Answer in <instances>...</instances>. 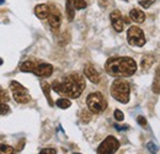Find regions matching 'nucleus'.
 <instances>
[{
	"mask_svg": "<svg viewBox=\"0 0 160 154\" xmlns=\"http://www.w3.org/2000/svg\"><path fill=\"white\" fill-rule=\"evenodd\" d=\"M111 95L121 104H127L131 95V85L124 79H116L111 85Z\"/></svg>",
	"mask_w": 160,
	"mask_h": 154,
	"instance_id": "3",
	"label": "nucleus"
},
{
	"mask_svg": "<svg viewBox=\"0 0 160 154\" xmlns=\"http://www.w3.org/2000/svg\"><path fill=\"white\" fill-rule=\"evenodd\" d=\"M10 91L12 93V97L16 102L19 104H27L30 100H31V96L27 91V89L25 86H22L19 81H11L10 83V86H9Z\"/></svg>",
	"mask_w": 160,
	"mask_h": 154,
	"instance_id": "5",
	"label": "nucleus"
},
{
	"mask_svg": "<svg viewBox=\"0 0 160 154\" xmlns=\"http://www.w3.org/2000/svg\"><path fill=\"white\" fill-rule=\"evenodd\" d=\"M5 3V0H0V4H4Z\"/></svg>",
	"mask_w": 160,
	"mask_h": 154,
	"instance_id": "30",
	"label": "nucleus"
},
{
	"mask_svg": "<svg viewBox=\"0 0 160 154\" xmlns=\"http://www.w3.org/2000/svg\"><path fill=\"white\" fill-rule=\"evenodd\" d=\"M123 1H127V0H123Z\"/></svg>",
	"mask_w": 160,
	"mask_h": 154,
	"instance_id": "33",
	"label": "nucleus"
},
{
	"mask_svg": "<svg viewBox=\"0 0 160 154\" xmlns=\"http://www.w3.org/2000/svg\"><path fill=\"white\" fill-rule=\"evenodd\" d=\"M56 105H57L59 109L65 110V109H68V107L72 106V101H70L69 99H64V97H62V99H58V100H57Z\"/></svg>",
	"mask_w": 160,
	"mask_h": 154,
	"instance_id": "18",
	"label": "nucleus"
},
{
	"mask_svg": "<svg viewBox=\"0 0 160 154\" xmlns=\"http://www.w3.org/2000/svg\"><path fill=\"white\" fill-rule=\"evenodd\" d=\"M80 118H81V121L85 122V123L90 122V120H91V112L88 111V110H82V111L80 112Z\"/></svg>",
	"mask_w": 160,
	"mask_h": 154,
	"instance_id": "22",
	"label": "nucleus"
},
{
	"mask_svg": "<svg viewBox=\"0 0 160 154\" xmlns=\"http://www.w3.org/2000/svg\"><path fill=\"white\" fill-rule=\"evenodd\" d=\"M120 148V142L113 136H108L103 139L98 148V154H115Z\"/></svg>",
	"mask_w": 160,
	"mask_h": 154,
	"instance_id": "7",
	"label": "nucleus"
},
{
	"mask_svg": "<svg viewBox=\"0 0 160 154\" xmlns=\"http://www.w3.org/2000/svg\"><path fill=\"white\" fill-rule=\"evenodd\" d=\"M40 154H57V151L56 148H43L42 151L40 152Z\"/></svg>",
	"mask_w": 160,
	"mask_h": 154,
	"instance_id": "27",
	"label": "nucleus"
},
{
	"mask_svg": "<svg viewBox=\"0 0 160 154\" xmlns=\"http://www.w3.org/2000/svg\"><path fill=\"white\" fill-rule=\"evenodd\" d=\"M41 86H42V90H43V94L47 97V101L51 106H53V101H52V97H51V86L47 81H42L41 83Z\"/></svg>",
	"mask_w": 160,
	"mask_h": 154,
	"instance_id": "17",
	"label": "nucleus"
},
{
	"mask_svg": "<svg viewBox=\"0 0 160 154\" xmlns=\"http://www.w3.org/2000/svg\"><path fill=\"white\" fill-rule=\"evenodd\" d=\"M52 88L58 94H62L69 99H77L85 89V79L78 73H72L63 78L62 81L56 80L52 84Z\"/></svg>",
	"mask_w": 160,
	"mask_h": 154,
	"instance_id": "1",
	"label": "nucleus"
},
{
	"mask_svg": "<svg viewBox=\"0 0 160 154\" xmlns=\"http://www.w3.org/2000/svg\"><path fill=\"white\" fill-rule=\"evenodd\" d=\"M35 14L41 20L47 19V16L49 14V5H47V4H40V5H37L35 8Z\"/></svg>",
	"mask_w": 160,
	"mask_h": 154,
	"instance_id": "12",
	"label": "nucleus"
},
{
	"mask_svg": "<svg viewBox=\"0 0 160 154\" xmlns=\"http://www.w3.org/2000/svg\"><path fill=\"white\" fill-rule=\"evenodd\" d=\"M0 154H15V151L12 147L0 143Z\"/></svg>",
	"mask_w": 160,
	"mask_h": 154,
	"instance_id": "20",
	"label": "nucleus"
},
{
	"mask_svg": "<svg viewBox=\"0 0 160 154\" xmlns=\"http://www.w3.org/2000/svg\"><path fill=\"white\" fill-rule=\"evenodd\" d=\"M84 74H85V77L88 78L91 83H94V84H99L101 80L100 78V74H99V72L95 69V67L92 65V64H86L85 67H84Z\"/></svg>",
	"mask_w": 160,
	"mask_h": 154,
	"instance_id": "10",
	"label": "nucleus"
},
{
	"mask_svg": "<svg viewBox=\"0 0 160 154\" xmlns=\"http://www.w3.org/2000/svg\"><path fill=\"white\" fill-rule=\"evenodd\" d=\"M47 20H48L49 26L53 30H58L59 28L60 23H62V14H60L59 9L53 4L49 5V14L47 16Z\"/></svg>",
	"mask_w": 160,
	"mask_h": 154,
	"instance_id": "8",
	"label": "nucleus"
},
{
	"mask_svg": "<svg viewBox=\"0 0 160 154\" xmlns=\"http://www.w3.org/2000/svg\"><path fill=\"white\" fill-rule=\"evenodd\" d=\"M72 4L75 10H81L86 8V1L85 0H72Z\"/></svg>",
	"mask_w": 160,
	"mask_h": 154,
	"instance_id": "21",
	"label": "nucleus"
},
{
	"mask_svg": "<svg viewBox=\"0 0 160 154\" xmlns=\"http://www.w3.org/2000/svg\"><path fill=\"white\" fill-rule=\"evenodd\" d=\"M113 115H115V118H116L117 121H123V118H124V115H123V112H122L121 110H116Z\"/></svg>",
	"mask_w": 160,
	"mask_h": 154,
	"instance_id": "28",
	"label": "nucleus"
},
{
	"mask_svg": "<svg viewBox=\"0 0 160 154\" xmlns=\"http://www.w3.org/2000/svg\"><path fill=\"white\" fill-rule=\"evenodd\" d=\"M129 18L132 21H134L137 23H142L145 20V14L139 9H132L131 13H129Z\"/></svg>",
	"mask_w": 160,
	"mask_h": 154,
	"instance_id": "13",
	"label": "nucleus"
},
{
	"mask_svg": "<svg viewBox=\"0 0 160 154\" xmlns=\"http://www.w3.org/2000/svg\"><path fill=\"white\" fill-rule=\"evenodd\" d=\"M153 91L155 94H159L160 93V68L158 69V72L155 73V79H154V83H153Z\"/></svg>",
	"mask_w": 160,
	"mask_h": 154,
	"instance_id": "19",
	"label": "nucleus"
},
{
	"mask_svg": "<svg viewBox=\"0 0 160 154\" xmlns=\"http://www.w3.org/2000/svg\"><path fill=\"white\" fill-rule=\"evenodd\" d=\"M9 114H10V107L8 106V104L6 102L0 104V115L5 116V115H9Z\"/></svg>",
	"mask_w": 160,
	"mask_h": 154,
	"instance_id": "24",
	"label": "nucleus"
},
{
	"mask_svg": "<svg viewBox=\"0 0 160 154\" xmlns=\"http://www.w3.org/2000/svg\"><path fill=\"white\" fill-rule=\"evenodd\" d=\"M105 70L111 77L128 78L137 72V63L131 57H112L107 59Z\"/></svg>",
	"mask_w": 160,
	"mask_h": 154,
	"instance_id": "2",
	"label": "nucleus"
},
{
	"mask_svg": "<svg viewBox=\"0 0 160 154\" xmlns=\"http://www.w3.org/2000/svg\"><path fill=\"white\" fill-rule=\"evenodd\" d=\"M155 1H157V0H140L139 4H140V6H142V8L148 9V8H150Z\"/></svg>",
	"mask_w": 160,
	"mask_h": 154,
	"instance_id": "25",
	"label": "nucleus"
},
{
	"mask_svg": "<svg viewBox=\"0 0 160 154\" xmlns=\"http://www.w3.org/2000/svg\"><path fill=\"white\" fill-rule=\"evenodd\" d=\"M86 105L88 109L91 114H96L99 115L101 112H103L107 107V102L106 99L101 93H92L86 97Z\"/></svg>",
	"mask_w": 160,
	"mask_h": 154,
	"instance_id": "4",
	"label": "nucleus"
},
{
	"mask_svg": "<svg viewBox=\"0 0 160 154\" xmlns=\"http://www.w3.org/2000/svg\"><path fill=\"white\" fill-rule=\"evenodd\" d=\"M33 73L37 75V77L41 78H48L52 75L53 73V67L48 63H41V64H37Z\"/></svg>",
	"mask_w": 160,
	"mask_h": 154,
	"instance_id": "11",
	"label": "nucleus"
},
{
	"mask_svg": "<svg viewBox=\"0 0 160 154\" xmlns=\"http://www.w3.org/2000/svg\"><path fill=\"white\" fill-rule=\"evenodd\" d=\"M147 148H148V151L152 154H157V152H158V147H157L153 142H149V143L147 144Z\"/></svg>",
	"mask_w": 160,
	"mask_h": 154,
	"instance_id": "26",
	"label": "nucleus"
},
{
	"mask_svg": "<svg viewBox=\"0 0 160 154\" xmlns=\"http://www.w3.org/2000/svg\"><path fill=\"white\" fill-rule=\"evenodd\" d=\"M65 13H67V18L68 21H73L74 16H75V9L72 4V0H67V4H65Z\"/></svg>",
	"mask_w": 160,
	"mask_h": 154,
	"instance_id": "16",
	"label": "nucleus"
},
{
	"mask_svg": "<svg viewBox=\"0 0 160 154\" xmlns=\"http://www.w3.org/2000/svg\"><path fill=\"white\" fill-rule=\"evenodd\" d=\"M137 122L139 123L140 126H143V127H147V120H145L143 116H138V118H137Z\"/></svg>",
	"mask_w": 160,
	"mask_h": 154,
	"instance_id": "29",
	"label": "nucleus"
},
{
	"mask_svg": "<svg viewBox=\"0 0 160 154\" xmlns=\"http://www.w3.org/2000/svg\"><path fill=\"white\" fill-rule=\"evenodd\" d=\"M10 100V97H9V94L0 86V104H4V102H8Z\"/></svg>",
	"mask_w": 160,
	"mask_h": 154,
	"instance_id": "23",
	"label": "nucleus"
},
{
	"mask_svg": "<svg viewBox=\"0 0 160 154\" xmlns=\"http://www.w3.org/2000/svg\"><path fill=\"white\" fill-rule=\"evenodd\" d=\"M127 41L133 47H143L147 42L143 31L137 26L129 27V30L127 31Z\"/></svg>",
	"mask_w": 160,
	"mask_h": 154,
	"instance_id": "6",
	"label": "nucleus"
},
{
	"mask_svg": "<svg viewBox=\"0 0 160 154\" xmlns=\"http://www.w3.org/2000/svg\"><path fill=\"white\" fill-rule=\"evenodd\" d=\"M36 65H37V63L33 62V60H25V62L21 64L20 69H21V72H26V73H27V72H31V73H33Z\"/></svg>",
	"mask_w": 160,
	"mask_h": 154,
	"instance_id": "15",
	"label": "nucleus"
},
{
	"mask_svg": "<svg viewBox=\"0 0 160 154\" xmlns=\"http://www.w3.org/2000/svg\"><path fill=\"white\" fill-rule=\"evenodd\" d=\"M1 64H2V59L0 58V65H1Z\"/></svg>",
	"mask_w": 160,
	"mask_h": 154,
	"instance_id": "31",
	"label": "nucleus"
},
{
	"mask_svg": "<svg viewBox=\"0 0 160 154\" xmlns=\"http://www.w3.org/2000/svg\"><path fill=\"white\" fill-rule=\"evenodd\" d=\"M74 154H79V153H74Z\"/></svg>",
	"mask_w": 160,
	"mask_h": 154,
	"instance_id": "32",
	"label": "nucleus"
},
{
	"mask_svg": "<svg viewBox=\"0 0 160 154\" xmlns=\"http://www.w3.org/2000/svg\"><path fill=\"white\" fill-rule=\"evenodd\" d=\"M154 62H155V57H154L153 54H145L144 57L142 58L140 67H142V69L148 70V69L154 64Z\"/></svg>",
	"mask_w": 160,
	"mask_h": 154,
	"instance_id": "14",
	"label": "nucleus"
},
{
	"mask_svg": "<svg viewBox=\"0 0 160 154\" xmlns=\"http://www.w3.org/2000/svg\"><path fill=\"white\" fill-rule=\"evenodd\" d=\"M110 20H111V23H112V27L116 32H122L123 31V18L121 15V13L118 10H113L111 14H110Z\"/></svg>",
	"mask_w": 160,
	"mask_h": 154,
	"instance_id": "9",
	"label": "nucleus"
}]
</instances>
